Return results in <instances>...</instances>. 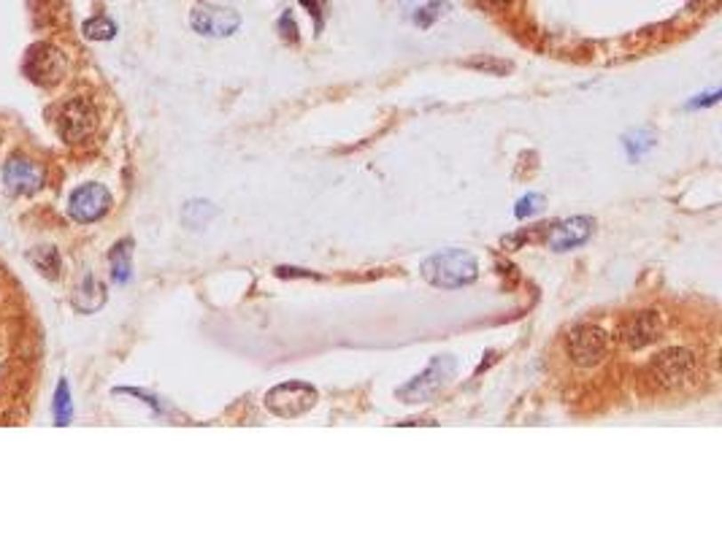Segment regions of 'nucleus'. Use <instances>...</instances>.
Masks as SVG:
<instances>
[{
  "label": "nucleus",
  "instance_id": "20e7f679",
  "mask_svg": "<svg viewBox=\"0 0 722 541\" xmlns=\"http://www.w3.org/2000/svg\"><path fill=\"white\" fill-rule=\"evenodd\" d=\"M317 398H319L317 387H311L309 382L293 379V382H282V384H277L274 390L266 392V409L271 415H277V417L290 420V417L306 415L317 403Z\"/></svg>",
  "mask_w": 722,
  "mask_h": 541
},
{
  "label": "nucleus",
  "instance_id": "5701e85b",
  "mask_svg": "<svg viewBox=\"0 0 722 541\" xmlns=\"http://www.w3.org/2000/svg\"><path fill=\"white\" fill-rule=\"evenodd\" d=\"M298 4L303 6V9H309V14L317 20V30H322V14H325V9H327V0H298Z\"/></svg>",
  "mask_w": 722,
  "mask_h": 541
},
{
  "label": "nucleus",
  "instance_id": "6ab92c4d",
  "mask_svg": "<svg viewBox=\"0 0 722 541\" xmlns=\"http://www.w3.org/2000/svg\"><path fill=\"white\" fill-rule=\"evenodd\" d=\"M82 30H84V36L90 41H111L116 36V25L108 17H92V20H87Z\"/></svg>",
  "mask_w": 722,
  "mask_h": 541
},
{
  "label": "nucleus",
  "instance_id": "f03ea898",
  "mask_svg": "<svg viewBox=\"0 0 722 541\" xmlns=\"http://www.w3.org/2000/svg\"><path fill=\"white\" fill-rule=\"evenodd\" d=\"M698 360L690 350H663L661 355H654L646 366V379L652 387L658 390H677L685 382H690V376L695 374Z\"/></svg>",
  "mask_w": 722,
  "mask_h": 541
},
{
  "label": "nucleus",
  "instance_id": "412c9836",
  "mask_svg": "<svg viewBox=\"0 0 722 541\" xmlns=\"http://www.w3.org/2000/svg\"><path fill=\"white\" fill-rule=\"evenodd\" d=\"M542 203H544V198L536 195V192L519 198V200H517V209H514V217H517V220H528V217H533V214L542 209Z\"/></svg>",
  "mask_w": 722,
  "mask_h": 541
},
{
  "label": "nucleus",
  "instance_id": "4468645a",
  "mask_svg": "<svg viewBox=\"0 0 722 541\" xmlns=\"http://www.w3.org/2000/svg\"><path fill=\"white\" fill-rule=\"evenodd\" d=\"M130 257H133V241H130V238L114 244V249L108 252L111 277H114L116 285H124L130 279V270H133V265H130Z\"/></svg>",
  "mask_w": 722,
  "mask_h": 541
},
{
  "label": "nucleus",
  "instance_id": "f3484780",
  "mask_svg": "<svg viewBox=\"0 0 722 541\" xmlns=\"http://www.w3.org/2000/svg\"><path fill=\"white\" fill-rule=\"evenodd\" d=\"M74 420V406H71V390H68V382H60L57 384V392H54V425H71Z\"/></svg>",
  "mask_w": 722,
  "mask_h": 541
},
{
  "label": "nucleus",
  "instance_id": "b1692460",
  "mask_svg": "<svg viewBox=\"0 0 722 541\" xmlns=\"http://www.w3.org/2000/svg\"><path fill=\"white\" fill-rule=\"evenodd\" d=\"M279 30H282V38L285 41H293V44L298 41V28H295V20H293L290 12L279 20Z\"/></svg>",
  "mask_w": 722,
  "mask_h": 541
},
{
  "label": "nucleus",
  "instance_id": "aec40b11",
  "mask_svg": "<svg viewBox=\"0 0 722 541\" xmlns=\"http://www.w3.org/2000/svg\"><path fill=\"white\" fill-rule=\"evenodd\" d=\"M449 12V4L446 0H430L428 6H422L417 14H414V25H420V28H430L438 17H444Z\"/></svg>",
  "mask_w": 722,
  "mask_h": 541
},
{
  "label": "nucleus",
  "instance_id": "6e6552de",
  "mask_svg": "<svg viewBox=\"0 0 722 541\" xmlns=\"http://www.w3.org/2000/svg\"><path fill=\"white\" fill-rule=\"evenodd\" d=\"M189 25L195 33H201L206 38H228L241 28V14L236 9L201 4L189 12Z\"/></svg>",
  "mask_w": 722,
  "mask_h": 541
},
{
  "label": "nucleus",
  "instance_id": "dca6fc26",
  "mask_svg": "<svg viewBox=\"0 0 722 541\" xmlns=\"http://www.w3.org/2000/svg\"><path fill=\"white\" fill-rule=\"evenodd\" d=\"M28 260L36 265L38 274H44L46 279H57L60 277V252L54 246H38L28 254Z\"/></svg>",
  "mask_w": 722,
  "mask_h": 541
},
{
  "label": "nucleus",
  "instance_id": "0eeeda50",
  "mask_svg": "<svg viewBox=\"0 0 722 541\" xmlns=\"http://www.w3.org/2000/svg\"><path fill=\"white\" fill-rule=\"evenodd\" d=\"M108 209H111V192L103 184H82L68 198V214L79 225H90V222L103 220L108 214Z\"/></svg>",
  "mask_w": 722,
  "mask_h": 541
},
{
  "label": "nucleus",
  "instance_id": "a211bd4d",
  "mask_svg": "<svg viewBox=\"0 0 722 541\" xmlns=\"http://www.w3.org/2000/svg\"><path fill=\"white\" fill-rule=\"evenodd\" d=\"M466 68H474L479 74H490V77H506L511 74V62L509 60H498V57H490V54H477L471 60H466Z\"/></svg>",
  "mask_w": 722,
  "mask_h": 541
},
{
  "label": "nucleus",
  "instance_id": "39448f33",
  "mask_svg": "<svg viewBox=\"0 0 722 541\" xmlns=\"http://www.w3.org/2000/svg\"><path fill=\"white\" fill-rule=\"evenodd\" d=\"M609 338L598 325H576L566 338V352L574 366L593 368L604 360Z\"/></svg>",
  "mask_w": 722,
  "mask_h": 541
},
{
  "label": "nucleus",
  "instance_id": "f257e3e1",
  "mask_svg": "<svg viewBox=\"0 0 722 541\" xmlns=\"http://www.w3.org/2000/svg\"><path fill=\"white\" fill-rule=\"evenodd\" d=\"M479 277V262L466 249H446L436 252L422 262V279L441 290H457L474 285Z\"/></svg>",
  "mask_w": 722,
  "mask_h": 541
},
{
  "label": "nucleus",
  "instance_id": "4be33fe9",
  "mask_svg": "<svg viewBox=\"0 0 722 541\" xmlns=\"http://www.w3.org/2000/svg\"><path fill=\"white\" fill-rule=\"evenodd\" d=\"M652 144H654V141H652V133H649V130H638V133H636V141L625 139V147L630 149V157H641V152L649 149Z\"/></svg>",
  "mask_w": 722,
  "mask_h": 541
},
{
  "label": "nucleus",
  "instance_id": "9d476101",
  "mask_svg": "<svg viewBox=\"0 0 722 541\" xmlns=\"http://www.w3.org/2000/svg\"><path fill=\"white\" fill-rule=\"evenodd\" d=\"M4 182H6V190L14 195H36L44 187L46 174L36 160L14 155L4 166Z\"/></svg>",
  "mask_w": 722,
  "mask_h": 541
},
{
  "label": "nucleus",
  "instance_id": "9b49d317",
  "mask_svg": "<svg viewBox=\"0 0 722 541\" xmlns=\"http://www.w3.org/2000/svg\"><path fill=\"white\" fill-rule=\"evenodd\" d=\"M663 333V322L658 311H638L630 314L622 327H620V338L628 350H644L649 344H654Z\"/></svg>",
  "mask_w": 722,
  "mask_h": 541
},
{
  "label": "nucleus",
  "instance_id": "f8f14e48",
  "mask_svg": "<svg viewBox=\"0 0 722 541\" xmlns=\"http://www.w3.org/2000/svg\"><path fill=\"white\" fill-rule=\"evenodd\" d=\"M596 230V220L593 217H571V220H563L560 225H555V230L550 233V249L555 252H568V249H576L582 244L590 241Z\"/></svg>",
  "mask_w": 722,
  "mask_h": 541
},
{
  "label": "nucleus",
  "instance_id": "1a4fd4ad",
  "mask_svg": "<svg viewBox=\"0 0 722 541\" xmlns=\"http://www.w3.org/2000/svg\"><path fill=\"white\" fill-rule=\"evenodd\" d=\"M25 74L30 82L52 87L65 77V57L49 44H36L25 54Z\"/></svg>",
  "mask_w": 722,
  "mask_h": 541
},
{
  "label": "nucleus",
  "instance_id": "423d86ee",
  "mask_svg": "<svg viewBox=\"0 0 722 541\" xmlns=\"http://www.w3.org/2000/svg\"><path fill=\"white\" fill-rule=\"evenodd\" d=\"M54 125H57V133H60V139H62V141L76 144V141L87 139V135L95 130V125H98V111L92 109L90 101L74 98V101H68V103H62V106H60Z\"/></svg>",
  "mask_w": 722,
  "mask_h": 541
},
{
  "label": "nucleus",
  "instance_id": "2eb2a0df",
  "mask_svg": "<svg viewBox=\"0 0 722 541\" xmlns=\"http://www.w3.org/2000/svg\"><path fill=\"white\" fill-rule=\"evenodd\" d=\"M214 217H217V209L212 206V203H206V200H189L187 206H184V212H181L184 225L192 228V230L206 228Z\"/></svg>",
  "mask_w": 722,
  "mask_h": 541
},
{
  "label": "nucleus",
  "instance_id": "7ed1b4c3",
  "mask_svg": "<svg viewBox=\"0 0 722 541\" xmlns=\"http://www.w3.org/2000/svg\"><path fill=\"white\" fill-rule=\"evenodd\" d=\"M454 371H457V360L452 355H438V358L430 360V366L422 374H417L404 387H398L396 395L404 403H428L452 382Z\"/></svg>",
  "mask_w": 722,
  "mask_h": 541
},
{
  "label": "nucleus",
  "instance_id": "393cba45",
  "mask_svg": "<svg viewBox=\"0 0 722 541\" xmlns=\"http://www.w3.org/2000/svg\"><path fill=\"white\" fill-rule=\"evenodd\" d=\"M474 4L485 12H501L511 4V0H474Z\"/></svg>",
  "mask_w": 722,
  "mask_h": 541
},
{
  "label": "nucleus",
  "instance_id": "a878e982",
  "mask_svg": "<svg viewBox=\"0 0 722 541\" xmlns=\"http://www.w3.org/2000/svg\"><path fill=\"white\" fill-rule=\"evenodd\" d=\"M719 101V93H711V95H698V101H693L690 106H714Z\"/></svg>",
  "mask_w": 722,
  "mask_h": 541
},
{
  "label": "nucleus",
  "instance_id": "ddd939ff",
  "mask_svg": "<svg viewBox=\"0 0 722 541\" xmlns=\"http://www.w3.org/2000/svg\"><path fill=\"white\" fill-rule=\"evenodd\" d=\"M103 303H106V287L100 285L95 274H87L74 293V309L82 314H95L98 309H103Z\"/></svg>",
  "mask_w": 722,
  "mask_h": 541
}]
</instances>
